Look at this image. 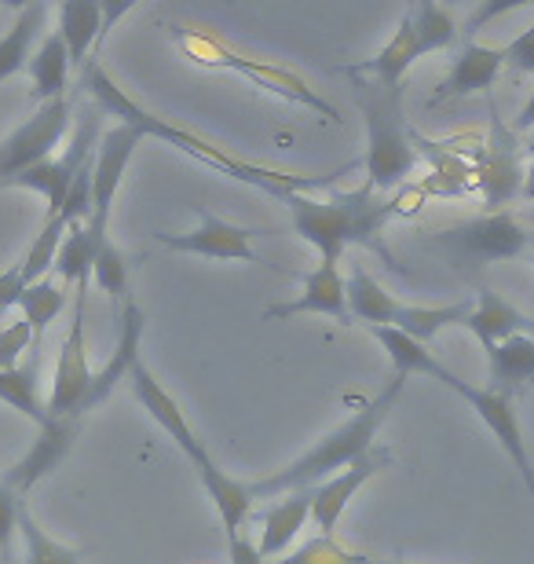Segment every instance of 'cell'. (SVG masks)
Returning a JSON list of instances; mask_svg holds the SVG:
<instances>
[{
	"mask_svg": "<svg viewBox=\"0 0 534 564\" xmlns=\"http://www.w3.org/2000/svg\"><path fill=\"white\" fill-rule=\"evenodd\" d=\"M81 88H88V96L96 99L99 110H107V115L121 118V126H132V129H140L143 137H157V140L173 143L184 154L198 158L201 165L220 169L224 176L242 180V184H253L257 191H264V195L279 198V202H286L290 195H297V191L308 195L312 187H334V180H329V176H293V173H275V169H264V165L238 162L235 154L220 151V147H212L209 140L195 137V132L168 126V121L154 118L151 110H143L140 104H135V99L124 93V88L113 82V77L96 59H88L81 66Z\"/></svg>",
	"mask_w": 534,
	"mask_h": 564,
	"instance_id": "1",
	"label": "cell"
},
{
	"mask_svg": "<svg viewBox=\"0 0 534 564\" xmlns=\"http://www.w3.org/2000/svg\"><path fill=\"white\" fill-rule=\"evenodd\" d=\"M414 195L417 191L400 187L392 198H381L362 184L356 191H334L326 202H315V198L304 195V191H297V195H290L282 206L290 209L293 231L319 250L323 264H340V253H345L348 246H367V250L378 253L381 261L395 264L392 250L381 242V231L392 217L411 213L406 202H411Z\"/></svg>",
	"mask_w": 534,
	"mask_h": 564,
	"instance_id": "2",
	"label": "cell"
},
{
	"mask_svg": "<svg viewBox=\"0 0 534 564\" xmlns=\"http://www.w3.org/2000/svg\"><path fill=\"white\" fill-rule=\"evenodd\" d=\"M403 386H406V378L395 375L389 386H384V392L378 400L351 414L345 425H337L334 433L323 436L312 451H304L293 466L275 473V477H264V480L249 484V495H253V499H268V495H290V491H301V488H315V484L334 477V469L362 462L373 451L378 429L392 414L395 400L403 397Z\"/></svg>",
	"mask_w": 534,
	"mask_h": 564,
	"instance_id": "3",
	"label": "cell"
},
{
	"mask_svg": "<svg viewBox=\"0 0 534 564\" xmlns=\"http://www.w3.org/2000/svg\"><path fill=\"white\" fill-rule=\"evenodd\" d=\"M132 386V397L143 403V411L151 414V419L165 429L168 436L176 440V447L184 451L190 466L198 469V480H201V488L209 491V499L216 506V513H220V521H224V532L227 535H235V532H242V521L249 517V506H253V495H249V484L246 480H235V477H227V473L216 466L212 455L206 447H201V440L195 436V429L187 425V414L179 411V403L168 397L165 386L157 381L151 370H146L143 359H135L132 370H129V378H124Z\"/></svg>",
	"mask_w": 534,
	"mask_h": 564,
	"instance_id": "4",
	"label": "cell"
},
{
	"mask_svg": "<svg viewBox=\"0 0 534 564\" xmlns=\"http://www.w3.org/2000/svg\"><path fill=\"white\" fill-rule=\"evenodd\" d=\"M356 99L367 121V187L373 195H395L417 165L414 129L403 115V85L359 77Z\"/></svg>",
	"mask_w": 534,
	"mask_h": 564,
	"instance_id": "5",
	"label": "cell"
},
{
	"mask_svg": "<svg viewBox=\"0 0 534 564\" xmlns=\"http://www.w3.org/2000/svg\"><path fill=\"white\" fill-rule=\"evenodd\" d=\"M173 41L184 48L187 59H195L198 66H220V70H235L249 77L257 88H264V93H275L282 99H290V104L297 107H308L315 110V115H323L326 121H340L337 107L326 104V99L315 93V88L304 82V77H297L293 70H286V66H275V63H264V59H249V55H238L235 48H227V44L220 37H212V33H201V30H184L176 26L173 30Z\"/></svg>",
	"mask_w": 534,
	"mask_h": 564,
	"instance_id": "6",
	"label": "cell"
},
{
	"mask_svg": "<svg viewBox=\"0 0 534 564\" xmlns=\"http://www.w3.org/2000/svg\"><path fill=\"white\" fill-rule=\"evenodd\" d=\"M487 115H491V129L476 143L472 151V184L480 187L483 202L498 213V206L513 202L524 191V165H520V140L516 132L505 126L498 115V104L487 99Z\"/></svg>",
	"mask_w": 534,
	"mask_h": 564,
	"instance_id": "7",
	"label": "cell"
},
{
	"mask_svg": "<svg viewBox=\"0 0 534 564\" xmlns=\"http://www.w3.org/2000/svg\"><path fill=\"white\" fill-rule=\"evenodd\" d=\"M432 246H439V250L461 257L469 264L509 261V257H520L531 246V231L513 213H487V217L465 220L458 228L439 231Z\"/></svg>",
	"mask_w": 534,
	"mask_h": 564,
	"instance_id": "8",
	"label": "cell"
},
{
	"mask_svg": "<svg viewBox=\"0 0 534 564\" xmlns=\"http://www.w3.org/2000/svg\"><path fill=\"white\" fill-rule=\"evenodd\" d=\"M85 293H74V319L70 334L63 337L59 364H55V381L48 397V419H81L88 408V392H92V367H88V345H85Z\"/></svg>",
	"mask_w": 534,
	"mask_h": 564,
	"instance_id": "9",
	"label": "cell"
},
{
	"mask_svg": "<svg viewBox=\"0 0 534 564\" xmlns=\"http://www.w3.org/2000/svg\"><path fill=\"white\" fill-rule=\"evenodd\" d=\"M66 132H70V104H66V96L41 104L37 115L26 118L11 137L0 140V187H8L30 165L52 158Z\"/></svg>",
	"mask_w": 534,
	"mask_h": 564,
	"instance_id": "10",
	"label": "cell"
},
{
	"mask_svg": "<svg viewBox=\"0 0 534 564\" xmlns=\"http://www.w3.org/2000/svg\"><path fill=\"white\" fill-rule=\"evenodd\" d=\"M140 140H143L140 129L121 126L118 121L110 132H103V140H99V147H96V158H92V217H88V224H85V235L92 239L96 250L107 242L113 198H118L121 176H124V169H129Z\"/></svg>",
	"mask_w": 534,
	"mask_h": 564,
	"instance_id": "11",
	"label": "cell"
},
{
	"mask_svg": "<svg viewBox=\"0 0 534 564\" xmlns=\"http://www.w3.org/2000/svg\"><path fill=\"white\" fill-rule=\"evenodd\" d=\"M154 239L162 242V246H168V250L212 257V261H249V264H257V261H260L257 250H253V231L235 228V224H227V220H220V217H212V213H201L198 231H190V235L157 231Z\"/></svg>",
	"mask_w": 534,
	"mask_h": 564,
	"instance_id": "12",
	"label": "cell"
},
{
	"mask_svg": "<svg viewBox=\"0 0 534 564\" xmlns=\"http://www.w3.org/2000/svg\"><path fill=\"white\" fill-rule=\"evenodd\" d=\"M74 436H77V419H52V425L41 429L37 440H33V447L4 473V477H0V484L26 499V491L33 488V484H37L41 477H48V473L66 458Z\"/></svg>",
	"mask_w": 534,
	"mask_h": 564,
	"instance_id": "13",
	"label": "cell"
},
{
	"mask_svg": "<svg viewBox=\"0 0 534 564\" xmlns=\"http://www.w3.org/2000/svg\"><path fill=\"white\" fill-rule=\"evenodd\" d=\"M384 466H389V455L370 451V455L362 462H356V466H348L345 473H337V477L315 484L312 488V521H315V528H319V535H334V528H337L340 517H345L348 502L356 499V491L370 477H378Z\"/></svg>",
	"mask_w": 534,
	"mask_h": 564,
	"instance_id": "14",
	"label": "cell"
},
{
	"mask_svg": "<svg viewBox=\"0 0 534 564\" xmlns=\"http://www.w3.org/2000/svg\"><path fill=\"white\" fill-rule=\"evenodd\" d=\"M502 66H505L502 48H491V44H480V41H465L458 59L450 66V74L443 77L436 96H432V107L447 104V99L472 96V93H487V88L498 82Z\"/></svg>",
	"mask_w": 534,
	"mask_h": 564,
	"instance_id": "15",
	"label": "cell"
},
{
	"mask_svg": "<svg viewBox=\"0 0 534 564\" xmlns=\"http://www.w3.org/2000/svg\"><path fill=\"white\" fill-rule=\"evenodd\" d=\"M422 55H428V44L422 41V33H417L411 11H406V15L400 19V26H395V33H392V41L384 44L373 59L345 66V70L351 77H370V82H381V85H403V74L411 70Z\"/></svg>",
	"mask_w": 534,
	"mask_h": 564,
	"instance_id": "16",
	"label": "cell"
},
{
	"mask_svg": "<svg viewBox=\"0 0 534 564\" xmlns=\"http://www.w3.org/2000/svg\"><path fill=\"white\" fill-rule=\"evenodd\" d=\"M301 312H315V315H329L337 323H351L348 312V297H345V279H340L337 264H319L312 275H304V293L290 304H275L268 308V319H293Z\"/></svg>",
	"mask_w": 534,
	"mask_h": 564,
	"instance_id": "17",
	"label": "cell"
},
{
	"mask_svg": "<svg viewBox=\"0 0 534 564\" xmlns=\"http://www.w3.org/2000/svg\"><path fill=\"white\" fill-rule=\"evenodd\" d=\"M461 326L469 330L483 348H494L509 341V337H534V319L524 312H516L513 304L498 297L494 290H480V297H472V312L465 315Z\"/></svg>",
	"mask_w": 534,
	"mask_h": 564,
	"instance_id": "18",
	"label": "cell"
},
{
	"mask_svg": "<svg viewBox=\"0 0 534 564\" xmlns=\"http://www.w3.org/2000/svg\"><path fill=\"white\" fill-rule=\"evenodd\" d=\"M143 323H146V319H143L140 304H135V301L129 297V301H124V308H121V337H118V348H113L110 364L92 378V392H88V408H85V411H92L96 403H103V400L110 397V392H113V386L129 378L132 364L140 359Z\"/></svg>",
	"mask_w": 534,
	"mask_h": 564,
	"instance_id": "19",
	"label": "cell"
},
{
	"mask_svg": "<svg viewBox=\"0 0 534 564\" xmlns=\"http://www.w3.org/2000/svg\"><path fill=\"white\" fill-rule=\"evenodd\" d=\"M304 521H312V488L290 491L286 499L275 502L271 510L260 517V557L271 564V557H282L290 550V543L297 539Z\"/></svg>",
	"mask_w": 534,
	"mask_h": 564,
	"instance_id": "20",
	"label": "cell"
},
{
	"mask_svg": "<svg viewBox=\"0 0 534 564\" xmlns=\"http://www.w3.org/2000/svg\"><path fill=\"white\" fill-rule=\"evenodd\" d=\"M487 370H491L487 389L516 397L534 381V337H509V341L487 348Z\"/></svg>",
	"mask_w": 534,
	"mask_h": 564,
	"instance_id": "21",
	"label": "cell"
},
{
	"mask_svg": "<svg viewBox=\"0 0 534 564\" xmlns=\"http://www.w3.org/2000/svg\"><path fill=\"white\" fill-rule=\"evenodd\" d=\"M59 41L66 44L70 66L88 63V48L103 37V4L96 0H66L59 4Z\"/></svg>",
	"mask_w": 534,
	"mask_h": 564,
	"instance_id": "22",
	"label": "cell"
},
{
	"mask_svg": "<svg viewBox=\"0 0 534 564\" xmlns=\"http://www.w3.org/2000/svg\"><path fill=\"white\" fill-rule=\"evenodd\" d=\"M469 312H472V297H465L458 304H439V308H432V304H403V301H395L389 326H392V330L406 334L411 341L425 345V341H432V337L443 330V326L461 323Z\"/></svg>",
	"mask_w": 534,
	"mask_h": 564,
	"instance_id": "23",
	"label": "cell"
},
{
	"mask_svg": "<svg viewBox=\"0 0 534 564\" xmlns=\"http://www.w3.org/2000/svg\"><path fill=\"white\" fill-rule=\"evenodd\" d=\"M44 19H48V4H41V0L19 8V19L11 22V30L0 37V82L26 70V63L33 55V41H37L44 30Z\"/></svg>",
	"mask_w": 534,
	"mask_h": 564,
	"instance_id": "24",
	"label": "cell"
},
{
	"mask_svg": "<svg viewBox=\"0 0 534 564\" xmlns=\"http://www.w3.org/2000/svg\"><path fill=\"white\" fill-rule=\"evenodd\" d=\"M26 70L33 82V99H41V104L63 99L66 82H70V55H66V44L59 41V33H48V37L41 41V48L30 55Z\"/></svg>",
	"mask_w": 534,
	"mask_h": 564,
	"instance_id": "25",
	"label": "cell"
},
{
	"mask_svg": "<svg viewBox=\"0 0 534 564\" xmlns=\"http://www.w3.org/2000/svg\"><path fill=\"white\" fill-rule=\"evenodd\" d=\"M345 297H348L351 319H359L367 326H389L395 297L367 272V268H356V272L345 279Z\"/></svg>",
	"mask_w": 534,
	"mask_h": 564,
	"instance_id": "26",
	"label": "cell"
},
{
	"mask_svg": "<svg viewBox=\"0 0 534 564\" xmlns=\"http://www.w3.org/2000/svg\"><path fill=\"white\" fill-rule=\"evenodd\" d=\"M96 253L99 250L92 246V239L85 235V224H74V228H66L63 242H59V253H55V264H52L63 286L88 290V282H92Z\"/></svg>",
	"mask_w": 534,
	"mask_h": 564,
	"instance_id": "27",
	"label": "cell"
},
{
	"mask_svg": "<svg viewBox=\"0 0 534 564\" xmlns=\"http://www.w3.org/2000/svg\"><path fill=\"white\" fill-rule=\"evenodd\" d=\"M0 403H8L11 411H19L22 419H30L37 429L52 425L48 408L37 397V367H15L0 370Z\"/></svg>",
	"mask_w": 534,
	"mask_h": 564,
	"instance_id": "28",
	"label": "cell"
},
{
	"mask_svg": "<svg viewBox=\"0 0 534 564\" xmlns=\"http://www.w3.org/2000/svg\"><path fill=\"white\" fill-rule=\"evenodd\" d=\"M19 308H22V315H26L33 341H37V337L48 330V323L55 319V315L66 308V286L48 279V275L30 282V286H22V293H19Z\"/></svg>",
	"mask_w": 534,
	"mask_h": 564,
	"instance_id": "29",
	"label": "cell"
},
{
	"mask_svg": "<svg viewBox=\"0 0 534 564\" xmlns=\"http://www.w3.org/2000/svg\"><path fill=\"white\" fill-rule=\"evenodd\" d=\"M19 535H22V543H26V561L22 564H81V550L66 546L44 532V528L33 521L26 502H22V510H19Z\"/></svg>",
	"mask_w": 534,
	"mask_h": 564,
	"instance_id": "30",
	"label": "cell"
},
{
	"mask_svg": "<svg viewBox=\"0 0 534 564\" xmlns=\"http://www.w3.org/2000/svg\"><path fill=\"white\" fill-rule=\"evenodd\" d=\"M63 235H66V224H63V220H44L41 235L33 239V246H30L26 257H22V264H19V275H22V282H26V286H30V282H37V279H44V275L52 272Z\"/></svg>",
	"mask_w": 534,
	"mask_h": 564,
	"instance_id": "31",
	"label": "cell"
},
{
	"mask_svg": "<svg viewBox=\"0 0 534 564\" xmlns=\"http://www.w3.org/2000/svg\"><path fill=\"white\" fill-rule=\"evenodd\" d=\"M92 279L103 286L113 301H129L132 293H129V264H124V257L121 250L113 246L110 239L99 246V253H96V264H92Z\"/></svg>",
	"mask_w": 534,
	"mask_h": 564,
	"instance_id": "32",
	"label": "cell"
},
{
	"mask_svg": "<svg viewBox=\"0 0 534 564\" xmlns=\"http://www.w3.org/2000/svg\"><path fill=\"white\" fill-rule=\"evenodd\" d=\"M359 561H362V554H351V550L340 546L334 535H315L304 546L293 550L290 557H279L271 564H359Z\"/></svg>",
	"mask_w": 534,
	"mask_h": 564,
	"instance_id": "33",
	"label": "cell"
},
{
	"mask_svg": "<svg viewBox=\"0 0 534 564\" xmlns=\"http://www.w3.org/2000/svg\"><path fill=\"white\" fill-rule=\"evenodd\" d=\"M30 345H33V330L26 319L4 326V330H0V370H15Z\"/></svg>",
	"mask_w": 534,
	"mask_h": 564,
	"instance_id": "34",
	"label": "cell"
},
{
	"mask_svg": "<svg viewBox=\"0 0 534 564\" xmlns=\"http://www.w3.org/2000/svg\"><path fill=\"white\" fill-rule=\"evenodd\" d=\"M22 495H15L11 488L0 484V554L11 557V539L19 532V510H22Z\"/></svg>",
	"mask_w": 534,
	"mask_h": 564,
	"instance_id": "35",
	"label": "cell"
},
{
	"mask_svg": "<svg viewBox=\"0 0 534 564\" xmlns=\"http://www.w3.org/2000/svg\"><path fill=\"white\" fill-rule=\"evenodd\" d=\"M502 55H505V63L513 66V70L534 74V22H531L524 33H520V37H513V41L505 44Z\"/></svg>",
	"mask_w": 534,
	"mask_h": 564,
	"instance_id": "36",
	"label": "cell"
},
{
	"mask_svg": "<svg viewBox=\"0 0 534 564\" xmlns=\"http://www.w3.org/2000/svg\"><path fill=\"white\" fill-rule=\"evenodd\" d=\"M227 557H231V564H268L264 557H260L257 543H249L242 532L227 535Z\"/></svg>",
	"mask_w": 534,
	"mask_h": 564,
	"instance_id": "37",
	"label": "cell"
},
{
	"mask_svg": "<svg viewBox=\"0 0 534 564\" xmlns=\"http://www.w3.org/2000/svg\"><path fill=\"white\" fill-rule=\"evenodd\" d=\"M527 129H534V93H531V99L524 104V110H520L516 121H513V132H527Z\"/></svg>",
	"mask_w": 534,
	"mask_h": 564,
	"instance_id": "38",
	"label": "cell"
},
{
	"mask_svg": "<svg viewBox=\"0 0 534 564\" xmlns=\"http://www.w3.org/2000/svg\"><path fill=\"white\" fill-rule=\"evenodd\" d=\"M524 195H527V198H534V165L524 173Z\"/></svg>",
	"mask_w": 534,
	"mask_h": 564,
	"instance_id": "39",
	"label": "cell"
},
{
	"mask_svg": "<svg viewBox=\"0 0 534 564\" xmlns=\"http://www.w3.org/2000/svg\"><path fill=\"white\" fill-rule=\"evenodd\" d=\"M359 564H395V561H373V557H362Z\"/></svg>",
	"mask_w": 534,
	"mask_h": 564,
	"instance_id": "40",
	"label": "cell"
},
{
	"mask_svg": "<svg viewBox=\"0 0 534 564\" xmlns=\"http://www.w3.org/2000/svg\"><path fill=\"white\" fill-rule=\"evenodd\" d=\"M531 250H534V235H531Z\"/></svg>",
	"mask_w": 534,
	"mask_h": 564,
	"instance_id": "41",
	"label": "cell"
},
{
	"mask_svg": "<svg viewBox=\"0 0 534 564\" xmlns=\"http://www.w3.org/2000/svg\"><path fill=\"white\" fill-rule=\"evenodd\" d=\"M531 154H534V143H531Z\"/></svg>",
	"mask_w": 534,
	"mask_h": 564,
	"instance_id": "42",
	"label": "cell"
}]
</instances>
